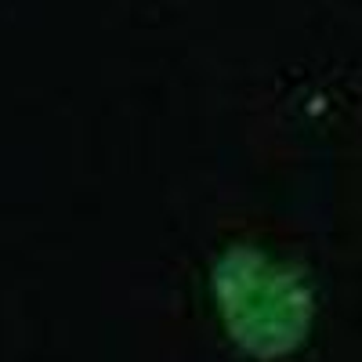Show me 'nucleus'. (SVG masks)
I'll list each match as a JSON object with an SVG mask.
<instances>
[{
	"label": "nucleus",
	"mask_w": 362,
	"mask_h": 362,
	"mask_svg": "<svg viewBox=\"0 0 362 362\" xmlns=\"http://www.w3.org/2000/svg\"><path fill=\"white\" fill-rule=\"evenodd\" d=\"M228 337L254 358H283L308 341L315 293L297 264L254 247H228L210 272Z\"/></svg>",
	"instance_id": "f257e3e1"
}]
</instances>
